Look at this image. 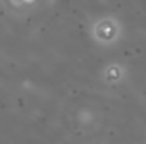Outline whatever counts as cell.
Returning a JSON list of instances; mask_svg holds the SVG:
<instances>
[{
	"mask_svg": "<svg viewBox=\"0 0 146 144\" xmlns=\"http://www.w3.org/2000/svg\"><path fill=\"white\" fill-rule=\"evenodd\" d=\"M13 3H14V5H19L20 2H19V0H13Z\"/></svg>",
	"mask_w": 146,
	"mask_h": 144,
	"instance_id": "6da1fadb",
	"label": "cell"
},
{
	"mask_svg": "<svg viewBox=\"0 0 146 144\" xmlns=\"http://www.w3.org/2000/svg\"><path fill=\"white\" fill-rule=\"evenodd\" d=\"M23 2H27V3H30V2H33V0H23Z\"/></svg>",
	"mask_w": 146,
	"mask_h": 144,
	"instance_id": "7a4b0ae2",
	"label": "cell"
}]
</instances>
